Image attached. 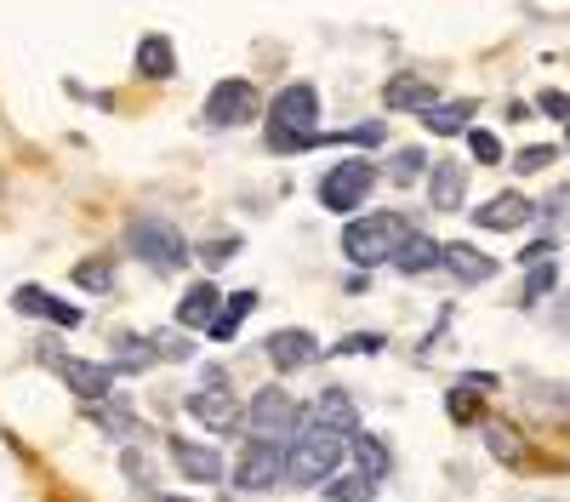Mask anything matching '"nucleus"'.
Instances as JSON below:
<instances>
[{"mask_svg":"<svg viewBox=\"0 0 570 502\" xmlns=\"http://www.w3.org/2000/svg\"><path fill=\"white\" fill-rule=\"evenodd\" d=\"M263 137H268L274 155H303V149H314V144H320V91H314L308 80L285 86L279 98L268 104V115H263Z\"/></svg>","mask_w":570,"mask_h":502,"instance_id":"nucleus-1","label":"nucleus"},{"mask_svg":"<svg viewBox=\"0 0 570 502\" xmlns=\"http://www.w3.org/2000/svg\"><path fill=\"white\" fill-rule=\"evenodd\" d=\"M343 451H354V434H348V429H331V423L314 417V423L292 440V469H285V480H292L297 491H303V485H320V480L337 474Z\"/></svg>","mask_w":570,"mask_h":502,"instance_id":"nucleus-2","label":"nucleus"},{"mask_svg":"<svg viewBox=\"0 0 570 502\" xmlns=\"http://www.w3.org/2000/svg\"><path fill=\"white\" fill-rule=\"evenodd\" d=\"M405 235H411V223H405L400 211H371V217H354V223L343 228V257H348L354 268L394 263V257H400V246H405Z\"/></svg>","mask_w":570,"mask_h":502,"instance_id":"nucleus-3","label":"nucleus"},{"mask_svg":"<svg viewBox=\"0 0 570 502\" xmlns=\"http://www.w3.org/2000/svg\"><path fill=\"white\" fill-rule=\"evenodd\" d=\"M126 252H137L142 263L160 268V274H177V268L188 263V240L177 235V223L160 217V211H142V217L126 228Z\"/></svg>","mask_w":570,"mask_h":502,"instance_id":"nucleus-4","label":"nucleus"},{"mask_svg":"<svg viewBox=\"0 0 570 502\" xmlns=\"http://www.w3.org/2000/svg\"><path fill=\"white\" fill-rule=\"evenodd\" d=\"M371 189H376V166H371V160H337V166L320 177V206L337 211V217H348V211L365 206Z\"/></svg>","mask_w":570,"mask_h":502,"instance_id":"nucleus-5","label":"nucleus"},{"mask_svg":"<svg viewBox=\"0 0 570 502\" xmlns=\"http://www.w3.org/2000/svg\"><path fill=\"white\" fill-rule=\"evenodd\" d=\"M246 423H252V434H263V440H297L303 411H297V400L285 394V388H263V394H252V405H246Z\"/></svg>","mask_w":570,"mask_h":502,"instance_id":"nucleus-6","label":"nucleus"},{"mask_svg":"<svg viewBox=\"0 0 570 502\" xmlns=\"http://www.w3.org/2000/svg\"><path fill=\"white\" fill-rule=\"evenodd\" d=\"M206 126H217V131H228V126H246L252 115H263V98H257V86L252 80H217L212 86V98H206Z\"/></svg>","mask_w":570,"mask_h":502,"instance_id":"nucleus-7","label":"nucleus"},{"mask_svg":"<svg viewBox=\"0 0 570 502\" xmlns=\"http://www.w3.org/2000/svg\"><path fill=\"white\" fill-rule=\"evenodd\" d=\"M223 383H228V377H223L217 365H212V372H206V383H200L195 394H188V417H195V423H206V429H234V423H246V405L234 400Z\"/></svg>","mask_w":570,"mask_h":502,"instance_id":"nucleus-8","label":"nucleus"},{"mask_svg":"<svg viewBox=\"0 0 570 502\" xmlns=\"http://www.w3.org/2000/svg\"><path fill=\"white\" fill-rule=\"evenodd\" d=\"M285 469H292V451H285L279 440H252L246 456H240V469H234V485L240 491H268L285 480Z\"/></svg>","mask_w":570,"mask_h":502,"instance_id":"nucleus-9","label":"nucleus"},{"mask_svg":"<svg viewBox=\"0 0 570 502\" xmlns=\"http://www.w3.org/2000/svg\"><path fill=\"white\" fill-rule=\"evenodd\" d=\"M434 104H440V86L428 80V75H416V69L389 75V86H383V109H394V115H405V109H434Z\"/></svg>","mask_w":570,"mask_h":502,"instance_id":"nucleus-10","label":"nucleus"},{"mask_svg":"<svg viewBox=\"0 0 570 502\" xmlns=\"http://www.w3.org/2000/svg\"><path fill=\"white\" fill-rule=\"evenodd\" d=\"M468 200V166L462 160H434L428 166V206L434 211H462Z\"/></svg>","mask_w":570,"mask_h":502,"instance_id":"nucleus-11","label":"nucleus"},{"mask_svg":"<svg viewBox=\"0 0 570 502\" xmlns=\"http://www.w3.org/2000/svg\"><path fill=\"white\" fill-rule=\"evenodd\" d=\"M52 365L80 400H109L115 394V365H91V360H52Z\"/></svg>","mask_w":570,"mask_h":502,"instance_id":"nucleus-12","label":"nucleus"},{"mask_svg":"<svg viewBox=\"0 0 570 502\" xmlns=\"http://www.w3.org/2000/svg\"><path fill=\"white\" fill-rule=\"evenodd\" d=\"M531 217H537V200H525L519 189H508V195H497V200H485L480 211H473V223L497 228V235H508V228H525Z\"/></svg>","mask_w":570,"mask_h":502,"instance_id":"nucleus-13","label":"nucleus"},{"mask_svg":"<svg viewBox=\"0 0 570 502\" xmlns=\"http://www.w3.org/2000/svg\"><path fill=\"white\" fill-rule=\"evenodd\" d=\"M217 314H223V292H217L212 280H200V286H188V292H183V303H177V326H188V332H212V326H217Z\"/></svg>","mask_w":570,"mask_h":502,"instance_id":"nucleus-14","label":"nucleus"},{"mask_svg":"<svg viewBox=\"0 0 570 502\" xmlns=\"http://www.w3.org/2000/svg\"><path fill=\"white\" fill-rule=\"evenodd\" d=\"M18 314H35V319H52V326H63V332H75L80 326V308L75 303H63V297H52L46 286H18Z\"/></svg>","mask_w":570,"mask_h":502,"instance_id":"nucleus-15","label":"nucleus"},{"mask_svg":"<svg viewBox=\"0 0 570 502\" xmlns=\"http://www.w3.org/2000/svg\"><path fill=\"white\" fill-rule=\"evenodd\" d=\"M320 354H325V348H320L308 332H292V326L268 337V360L279 365V372H303V365H314Z\"/></svg>","mask_w":570,"mask_h":502,"instance_id":"nucleus-16","label":"nucleus"},{"mask_svg":"<svg viewBox=\"0 0 570 502\" xmlns=\"http://www.w3.org/2000/svg\"><path fill=\"white\" fill-rule=\"evenodd\" d=\"M171 463L183 469V480H200V485H212V480H223V456L212 451V445H195V440H171Z\"/></svg>","mask_w":570,"mask_h":502,"instance_id":"nucleus-17","label":"nucleus"},{"mask_svg":"<svg viewBox=\"0 0 570 502\" xmlns=\"http://www.w3.org/2000/svg\"><path fill=\"white\" fill-rule=\"evenodd\" d=\"M491 388H497L491 372H468V377H456V388H451V400H445L451 423H473V417H480V400H485Z\"/></svg>","mask_w":570,"mask_h":502,"instance_id":"nucleus-18","label":"nucleus"},{"mask_svg":"<svg viewBox=\"0 0 570 502\" xmlns=\"http://www.w3.org/2000/svg\"><path fill=\"white\" fill-rule=\"evenodd\" d=\"M445 268L456 274L462 286H485L491 274H497V263H491L480 246H468V240H451V246H445Z\"/></svg>","mask_w":570,"mask_h":502,"instance_id":"nucleus-19","label":"nucleus"},{"mask_svg":"<svg viewBox=\"0 0 570 502\" xmlns=\"http://www.w3.org/2000/svg\"><path fill=\"white\" fill-rule=\"evenodd\" d=\"M137 75L142 80H171L177 75V46L166 35H142L137 40Z\"/></svg>","mask_w":570,"mask_h":502,"instance_id":"nucleus-20","label":"nucleus"},{"mask_svg":"<svg viewBox=\"0 0 570 502\" xmlns=\"http://www.w3.org/2000/svg\"><path fill=\"white\" fill-rule=\"evenodd\" d=\"M422 126L434 131V137H456V131L473 126V104H468V98H456V104H434V109H422Z\"/></svg>","mask_w":570,"mask_h":502,"instance_id":"nucleus-21","label":"nucleus"},{"mask_svg":"<svg viewBox=\"0 0 570 502\" xmlns=\"http://www.w3.org/2000/svg\"><path fill=\"white\" fill-rule=\"evenodd\" d=\"M434 263H445V246L428 240V235H405V246L394 257V268H405V274H422V268H434Z\"/></svg>","mask_w":570,"mask_h":502,"instance_id":"nucleus-22","label":"nucleus"},{"mask_svg":"<svg viewBox=\"0 0 570 502\" xmlns=\"http://www.w3.org/2000/svg\"><path fill=\"white\" fill-rule=\"evenodd\" d=\"M314 417H320V423H331V429H348V434L360 429V417H354V400H348L343 388H325V394L314 400Z\"/></svg>","mask_w":570,"mask_h":502,"instance_id":"nucleus-23","label":"nucleus"},{"mask_svg":"<svg viewBox=\"0 0 570 502\" xmlns=\"http://www.w3.org/2000/svg\"><path fill=\"white\" fill-rule=\"evenodd\" d=\"M354 463H360V474H371V480H389V445L376 440V434H360V429H354Z\"/></svg>","mask_w":570,"mask_h":502,"instance_id":"nucleus-24","label":"nucleus"},{"mask_svg":"<svg viewBox=\"0 0 570 502\" xmlns=\"http://www.w3.org/2000/svg\"><path fill=\"white\" fill-rule=\"evenodd\" d=\"M257 308V292H228V303H223V314H217V326H212V337L217 343H228L234 332H240V319Z\"/></svg>","mask_w":570,"mask_h":502,"instance_id":"nucleus-25","label":"nucleus"},{"mask_svg":"<svg viewBox=\"0 0 570 502\" xmlns=\"http://www.w3.org/2000/svg\"><path fill=\"white\" fill-rule=\"evenodd\" d=\"M155 360H160V348L149 337H115V372H142Z\"/></svg>","mask_w":570,"mask_h":502,"instance_id":"nucleus-26","label":"nucleus"},{"mask_svg":"<svg viewBox=\"0 0 570 502\" xmlns=\"http://www.w3.org/2000/svg\"><path fill=\"white\" fill-rule=\"evenodd\" d=\"M75 286L109 292V286H115V257H86V263H75Z\"/></svg>","mask_w":570,"mask_h":502,"instance_id":"nucleus-27","label":"nucleus"},{"mask_svg":"<svg viewBox=\"0 0 570 502\" xmlns=\"http://www.w3.org/2000/svg\"><path fill=\"white\" fill-rule=\"evenodd\" d=\"M325 496H331V502H371V496H376V480H371V474H343V480L325 485Z\"/></svg>","mask_w":570,"mask_h":502,"instance_id":"nucleus-28","label":"nucleus"},{"mask_svg":"<svg viewBox=\"0 0 570 502\" xmlns=\"http://www.w3.org/2000/svg\"><path fill=\"white\" fill-rule=\"evenodd\" d=\"M91 423H98V429H109V434H137V417H131V411L126 405H104V400H91Z\"/></svg>","mask_w":570,"mask_h":502,"instance_id":"nucleus-29","label":"nucleus"},{"mask_svg":"<svg viewBox=\"0 0 570 502\" xmlns=\"http://www.w3.org/2000/svg\"><path fill=\"white\" fill-rule=\"evenodd\" d=\"M485 445L502 456V463H525V445L513 440V429H508V423H485Z\"/></svg>","mask_w":570,"mask_h":502,"instance_id":"nucleus-30","label":"nucleus"},{"mask_svg":"<svg viewBox=\"0 0 570 502\" xmlns=\"http://www.w3.org/2000/svg\"><path fill=\"white\" fill-rule=\"evenodd\" d=\"M468 149H473V160H480V166H497L502 160V137L485 131V126H468Z\"/></svg>","mask_w":570,"mask_h":502,"instance_id":"nucleus-31","label":"nucleus"},{"mask_svg":"<svg viewBox=\"0 0 570 502\" xmlns=\"http://www.w3.org/2000/svg\"><path fill=\"white\" fill-rule=\"evenodd\" d=\"M553 160H559V155H553L548 144H531V149H519V155H513V171H519V177H537V171H548Z\"/></svg>","mask_w":570,"mask_h":502,"instance_id":"nucleus-32","label":"nucleus"},{"mask_svg":"<svg viewBox=\"0 0 570 502\" xmlns=\"http://www.w3.org/2000/svg\"><path fill=\"white\" fill-rule=\"evenodd\" d=\"M422 171H428V155L422 149H394V166H389L394 183H416Z\"/></svg>","mask_w":570,"mask_h":502,"instance_id":"nucleus-33","label":"nucleus"},{"mask_svg":"<svg viewBox=\"0 0 570 502\" xmlns=\"http://www.w3.org/2000/svg\"><path fill=\"white\" fill-rule=\"evenodd\" d=\"M553 280H559V274H553V263H531V274H525V303L548 297V292H553Z\"/></svg>","mask_w":570,"mask_h":502,"instance_id":"nucleus-34","label":"nucleus"},{"mask_svg":"<svg viewBox=\"0 0 570 502\" xmlns=\"http://www.w3.org/2000/svg\"><path fill=\"white\" fill-rule=\"evenodd\" d=\"M376 348H383V337H376V332H354V337L337 343V354H376Z\"/></svg>","mask_w":570,"mask_h":502,"instance_id":"nucleus-35","label":"nucleus"},{"mask_svg":"<svg viewBox=\"0 0 570 502\" xmlns=\"http://www.w3.org/2000/svg\"><path fill=\"white\" fill-rule=\"evenodd\" d=\"M537 109H548L553 120H564V126H570V98H564V91H542V98H537Z\"/></svg>","mask_w":570,"mask_h":502,"instance_id":"nucleus-36","label":"nucleus"},{"mask_svg":"<svg viewBox=\"0 0 570 502\" xmlns=\"http://www.w3.org/2000/svg\"><path fill=\"white\" fill-rule=\"evenodd\" d=\"M234 252H240V240H212V246H206L200 257H206V268H217V263H228Z\"/></svg>","mask_w":570,"mask_h":502,"instance_id":"nucleus-37","label":"nucleus"},{"mask_svg":"<svg viewBox=\"0 0 570 502\" xmlns=\"http://www.w3.org/2000/svg\"><path fill=\"white\" fill-rule=\"evenodd\" d=\"M553 257V240H531L525 252H519V263H548Z\"/></svg>","mask_w":570,"mask_h":502,"instance_id":"nucleus-38","label":"nucleus"},{"mask_svg":"<svg viewBox=\"0 0 570 502\" xmlns=\"http://www.w3.org/2000/svg\"><path fill=\"white\" fill-rule=\"evenodd\" d=\"M559 326H564V332H570V297H564V303H559Z\"/></svg>","mask_w":570,"mask_h":502,"instance_id":"nucleus-39","label":"nucleus"},{"mask_svg":"<svg viewBox=\"0 0 570 502\" xmlns=\"http://www.w3.org/2000/svg\"><path fill=\"white\" fill-rule=\"evenodd\" d=\"M160 502H183V496H160Z\"/></svg>","mask_w":570,"mask_h":502,"instance_id":"nucleus-40","label":"nucleus"}]
</instances>
